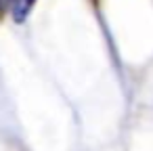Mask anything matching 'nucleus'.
<instances>
[{"label": "nucleus", "mask_w": 153, "mask_h": 151, "mask_svg": "<svg viewBox=\"0 0 153 151\" xmlns=\"http://www.w3.org/2000/svg\"><path fill=\"white\" fill-rule=\"evenodd\" d=\"M13 4H15V0H0V13L7 11V9H11Z\"/></svg>", "instance_id": "2"}, {"label": "nucleus", "mask_w": 153, "mask_h": 151, "mask_svg": "<svg viewBox=\"0 0 153 151\" xmlns=\"http://www.w3.org/2000/svg\"><path fill=\"white\" fill-rule=\"evenodd\" d=\"M36 0H15L13 4V13H15V21H25V17L30 15L32 7Z\"/></svg>", "instance_id": "1"}]
</instances>
